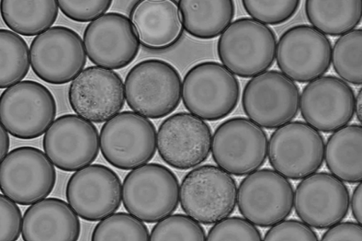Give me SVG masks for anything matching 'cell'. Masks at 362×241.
<instances>
[{
    "instance_id": "obj_1",
    "label": "cell",
    "mask_w": 362,
    "mask_h": 241,
    "mask_svg": "<svg viewBox=\"0 0 362 241\" xmlns=\"http://www.w3.org/2000/svg\"><path fill=\"white\" fill-rule=\"evenodd\" d=\"M129 107L141 116L163 119L178 107L182 82L177 69L160 59H147L134 65L124 81Z\"/></svg>"
},
{
    "instance_id": "obj_2",
    "label": "cell",
    "mask_w": 362,
    "mask_h": 241,
    "mask_svg": "<svg viewBox=\"0 0 362 241\" xmlns=\"http://www.w3.org/2000/svg\"><path fill=\"white\" fill-rule=\"evenodd\" d=\"M276 48L273 29L250 18L232 22L218 42L222 64L234 75L244 78L267 71L276 60Z\"/></svg>"
},
{
    "instance_id": "obj_3",
    "label": "cell",
    "mask_w": 362,
    "mask_h": 241,
    "mask_svg": "<svg viewBox=\"0 0 362 241\" xmlns=\"http://www.w3.org/2000/svg\"><path fill=\"white\" fill-rule=\"evenodd\" d=\"M182 98L186 109L202 120L228 117L240 98L239 80L223 64L204 61L192 66L185 76Z\"/></svg>"
},
{
    "instance_id": "obj_4",
    "label": "cell",
    "mask_w": 362,
    "mask_h": 241,
    "mask_svg": "<svg viewBox=\"0 0 362 241\" xmlns=\"http://www.w3.org/2000/svg\"><path fill=\"white\" fill-rule=\"evenodd\" d=\"M180 201V185L174 172L160 164H146L124 178V208L146 223H156L172 215Z\"/></svg>"
},
{
    "instance_id": "obj_5",
    "label": "cell",
    "mask_w": 362,
    "mask_h": 241,
    "mask_svg": "<svg viewBox=\"0 0 362 241\" xmlns=\"http://www.w3.org/2000/svg\"><path fill=\"white\" fill-rule=\"evenodd\" d=\"M236 182L218 166L198 167L185 177L180 187L181 208L204 225L215 224L235 211Z\"/></svg>"
},
{
    "instance_id": "obj_6",
    "label": "cell",
    "mask_w": 362,
    "mask_h": 241,
    "mask_svg": "<svg viewBox=\"0 0 362 241\" xmlns=\"http://www.w3.org/2000/svg\"><path fill=\"white\" fill-rule=\"evenodd\" d=\"M157 133L148 119L134 111H124L102 127V155L112 166L134 170L151 162L156 152Z\"/></svg>"
},
{
    "instance_id": "obj_7",
    "label": "cell",
    "mask_w": 362,
    "mask_h": 241,
    "mask_svg": "<svg viewBox=\"0 0 362 241\" xmlns=\"http://www.w3.org/2000/svg\"><path fill=\"white\" fill-rule=\"evenodd\" d=\"M56 114L51 91L35 81H21L6 88L0 98L2 125L18 139H38L50 128Z\"/></svg>"
},
{
    "instance_id": "obj_8",
    "label": "cell",
    "mask_w": 362,
    "mask_h": 241,
    "mask_svg": "<svg viewBox=\"0 0 362 241\" xmlns=\"http://www.w3.org/2000/svg\"><path fill=\"white\" fill-rule=\"evenodd\" d=\"M300 93L298 85L277 71H269L247 83L243 94L246 116L267 129H276L298 117Z\"/></svg>"
},
{
    "instance_id": "obj_9",
    "label": "cell",
    "mask_w": 362,
    "mask_h": 241,
    "mask_svg": "<svg viewBox=\"0 0 362 241\" xmlns=\"http://www.w3.org/2000/svg\"><path fill=\"white\" fill-rule=\"evenodd\" d=\"M265 131L252 120L235 117L221 123L212 137L214 163L230 175L243 177L262 167L268 155Z\"/></svg>"
},
{
    "instance_id": "obj_10",
    "label": "cell",
    "mask_w": 362,
    "mask_h": 241,
    "mask_svg": "<svg viewBox=\"0 0 362 241\" xmlns=\"http://www.w3.org/2000/svg\"><path fill=\"white\" fill-rule=\"evenodd\" d=\"M325 140L308 123L291 122L271 135L268 144L270 165L282 176L300 180L316 173L325 159Z\"/></svg>"
},
{
    "instance_id": "obj_11",
    "label": "cell",
    "mask_w": 362,
    "mask_h": 241,
    "mask_svg": "<svg viewBox=\"0 0 362 241\" xmlns=\"http://www.w3.org/2000/svg\"><path fill=\"white\" fill-rule=\"evenodd\" d=\"M86 62L84 42L71 28L52 27L31 42L33 71L45 83L52 85L69 83L82 73Z\"/></svg>"
},
{
    "instance_id": "obj_12",
    "label": "cell",
    "mask_w": 362,
    "mask_h": 241,
    "mask_svg": "<svg viewBox=\"0 0 362 241\" xmlns=\"http://www.w3.org/2000/svg\"><path fill=\"white\" fill-rule=\"evenodd\" d=\"M1 192L20 205L29 206L48 197L56 183V170L40 149L22 146L1 160Z\"/></svg>"
},
{
    "instance_id": "obj_13",
    "label": "cell",
    "mask_w": 362,
    "mask_h": 241,
    "mask_svg": "<svg viewBox=\"0 0 362 241\" xmlns=\"http://www.w3.org/2000/svg\"><path fill=\"white\" fill-rule=\"evenodd\" d=\"M293 196L291 182L277 171L266 168L254 171L243 180L237 204L246 220L268 228L291 214Z\"/></svg>"
},
{
    "instance_id": "obj_14",
    "label": "cell",
    "mask_w": 362,
    "mask_h": 241,
    "mask_svg": "<svg viewBox=\"0 0 362 241\" xmlns=\"http://www.w3.org/2000/svg\"><path fill=\"white\" fill-rule=\"evenodd\" d=\"M332 55L329 39L310 25H299L282 34L276 57L283 74L293 82L308 83L329 71Z\"/></svg>"
},
{
    "instance_id": "obj_15",
    "label": "cell",
    "mask_w": 362,
    "mask_h": 241,
    "mask_svg": "<svg viewBox=\"0 0 362 241\" xmlns=\"http://www.w3.org/2000/svg\"><path fill=\"white\" fill-rule=\"evenodd\" d=\"M210 126L189 112H178L163 122L157 133L158 154L177 170L196 167L208 159L211 149Z\"/></svg>"
},
{
    "instance_id": "obj_16",
    "label": "cell",
    "mask_w": 362,
    "mask_h": 241,
    "mask_svg": "<svg viewBox=\"0 0 362 241\" xmlns=\"http://www.w3.org/2000/svg\"><path fill=\"white\" fill-rule=\"evenodd\" d=\"M66 197L79 217L86 221L98 222L120 208L121 180L108 167L90 165L77 170L68 180Z\"/></svg>"
},
{
    "instance_id": "obj_17",
    "label": "cell",
    "mask_w": 362,
    "mask_h": 241,
    "mask_svg": "<svg viewBox=\"0 0 362 241\" xmlns=\"http://www.w3.org/2000/svg\"><path fill=\"white\" fill-rule=\"evenodd\" d=\"M355 103L354 90L347 83L325 76L304 87L300 108L305 123L318 131L333 133L353 120Z\"/></svg>"
},
{
    "instance_id": "obj_18",
    "label": "cell",
    "mask_w": 362,
    "mask_h": 241,
    "mask_svg": "<svg viewBox=\"0 0 362 241\" xmlns=\"http://www.w3.org/2000/svg\"><path fill=\"white\" fill-rule=\"evenodd\" d=\"M43 149L59 169L74 172L93 163L100 151L97 128L74 114L54 120L43 137Z\"/></svg>"
},
{
    "instance_id": "obj_19",
    "label": "cell",
    "mask_w": 362,
    "mask_h": 241,
    "mask_svg": "<svg viewBox=\"0 0 362 241\" xmlns=\"http://www.w3.org/2000/svg\"><path fill=\"white\" fill-rule=\"evenodd\" d=\"M68 99L78 117L90 122H105L117 116L124 107V85L116 72L100 66H89L72 82Z\"/></svg>"
},
{
    "instance_id": "obj_20",
    "label": "cell",
    "mask_w": 362,
    "mask_h": 241,
    "mask_svg": "<svg viewBox=\"0 0 362 241\" xmlns=\"http://www.w3.org/2000/svg\"><path fill=\"white\" fill-rule=\"evenodd\" d=\"M349 204V192L344 182L327 172L303 179L293 196L300 219L317 229H327L344 221Z\"/></svg>"
},
{
    "instance_id": "obj_21",
    "label": "cell",
    "mask_w": 362,
    "mask_h": 241,
    "mask_svg": "<svg viewBox=\"0 0 362 241\" xmlns=\"http://www.w3.org/2000/svg\"><path fill=\"white\" fill-rule=\"evenodd\" d=\"M83 42L88 59L95 65L120 70L131 64L140 51V42L131 20L109 13L86 27Z\"/></svg>"
},
{
    "instance_id": "obj_22",
    "label": "cell",
    "mask_w": 362,
    "mask_h": 241,
    "mask_svg": "<svg viewBox=\"0 0 362 241\" xmlns=\"http://www.w3.org/2000/svg\"><path fill=\"white\" fill-rule=\"evenodd\" d=\"M130 20L140 44L149 50L171 49L184 34L178 4L173 0L138 1L132 7Z\"/></svg>"
},
{
    "instance_id": "obj_23",
    "label": "cell",
    "mask_w": 362,
    "mask_h": 241,
    "mask_svg": "<svg viewBox=\"0 0 362 241\" xmlns=\"http://www.w3.org/2000/svg\"><path fill=\"white\" fill-rule=\"evenodd\" d=\"M69 204L56 198L32 204L23 219L22 237L26 241L77 240L81 225Z\"/></svg>"
},
{
    "instance_id": "obj_24",
    "label": "cell",
    "mask_w": 362,
    "mask_h": 241,
    "mask_svg": "<svg viewBox=\"0 0 362 241\" xmlns=\"http://www.w3.org/2000/svg\"><path fill=\"white\" fill-rule=\"evenodd\" d=\"M177 4L185 30L199 40L221 36L235 16L233 0H180Z\"/></svg>"
},
{
    "instance_id": "obj_25",
    "label": "cell",
    "mask_w": 362,
    "mask_h": 241,
    "mask_svg": "<svg viewBox=\"0 0 362 241\" xmlns=\"http://www.w3.org/2000/svg\"><path fill=\"white\" fill-rule=\"evenodd\" d=\"M326 166L338 179L356 184L362 179V129L358 124L333 132L325 147Z\"/></svg>"
},
{
    "instance_id": "obj_26",
    "label": "cell",
    "mask_w": 362,
    "mask_h": 241,
    "mask_svg": "<svg viewBox=\"0 0 362 241\" xmlns=\"http://www.w3.org/2000/svg\"><path fill=\"white\" fill-rule=\"evenodd\" d=\"M1 16L11 30L25 37H37L48 30L59 16L56 0H1Z\"/></svg>"
},
{
    "instance_id": "obj_27",
    "label": "cell",
    "mask_w": 362,
    "mask_h": 241,
    "mask_svg": "<svg viewBox=\"0 0 362 241\" xmlns=\"http://www.w3.org/2000/svg\"><path fill=\"white\" fill-rule=\"evenodd\" d=\"M305 13L314 28L325 36L341 37L355 30L361 23L362 2L347 1L305 2Z\"/></svg>"
},
{
    "instance_id": "obj_28",
    "label": "cell",
    "mask_w": 362,
    "mask_h": 241,
    "mask_svg": "<svg viewBox=\"0 0 362 241\" xmlns=\"http://www.w3.org/2000/svg\"><path fill=\"white\" fill-rule=\"evenodd\" d=\"M0 88H8L21 82L29 71L30 52L26 41L18 33L2 29L0 30Z\"/></svg>"
},
{
    "instance_id": "obj_29",
    "label": "cell",
    "mask_w": 362,
    "mask_h": 241,
    "mask_svg": "<svg viewBox=\"0 0 362 241\" xmlns=\"http://www.w3.org/2000/svg\"><path fill=\"white\" fill-rule=\"evenodd\" d=\"M362 30L355 29L338 38L332 49V61L335 72L344 82L361 86Z\"/></svg>"
},
{
    "instance_id": "obj_30",
    "label": "cell",
    "mask_w": 362,
    "mask_h": 241,
    "mask_svg": "<svg viewBox=\"0 0 362 241\" xmlns=\"http://www.w3.org/2000/svg\"><path fill=\"white\" fill-rule=\"evenodd\" d=\"M148 228L131 213H112L95 226L92 240H150Z\"/></svg>"
},
{
    "instance_id": "obj_31",
    "label": "cell",
    "mask_w": 362,
    "mask_h": 241,
    "mask_svg": "<svg viewBox=\"0 0 362 241\" xmlns=\"http://www.w3.org/2000/svg\"><path fill=\"white\" fill-rule=\"evenodd\" d=\"M150 240H206L199 222L184 214L169 215L153 228Z\"/></svg>"
},
{
    "instance_id": "obj_32",
    "label": "cell",
    "mask_w": 362,
    "mask_h": 241,
    "mask_svg": "<svg viewBox=\"0 0 362 241\" xmlns=\"http://www.w3.org/2000/svg\"><path fill=\"white\" fill-rule=\"evenodd\" d=\"M242 4L252 19L265 25H279L296 14L301 2L298 0H243Z\"/></svg>"
},
{
    "instance_id": "obj_33",
    "label": "cell",
    "mask_w": 362,
    "mask_h": 241,
    "mask_svg": "<svg viewBox=\"0 0 362 241\" xmlns=\"http://www.w3.org/2000/svg\"><path fill=\"white\" fill-rule=\"evenodd\" d=\"M262 233L250 221L239 216L226 217L210 229L206 240H260Z\"/></svg>"
},
{
    "instance_id": "obj_34",
    "label": "cell",
    "mask_w": 362,
    "mask_h": 241,
    "mask_svg": "<svg viewBox=\"0 0 362 241\" xmlns=\"http://www.w3.org/2000/svg\"><path fill=\"white\" fill-rule=\"evenodd\" d=\"M112 4L110 0H71L59 1L62 13L77 22H93L105 15Z\"/></svg>"
},
{
    "instance_id": "obj_35",
    "label": "cell",
    "mask_w": 362,
    "mask_h": 241,
    "mask_svg": "<svg viewBox=\"0 0 362 241\" xmlns=\"http://www.w3.org/2000/svg\"><path fill=\"white\" fill-rule=\"evenodd\" d=\"M0 241H13L22 233L23 220L18 205L6 196L0 195Z\"/></svg>"
},
{
    "instance_id": "obj_36",
    "label": "cell",
    "mask_w": 362,
    "mask_h": 241,
    "mask_svg": "<svg viewBox=\"0 0 362 241\" xmlns=\"http://www.w3.org/2000/svg\"><path fill=\"white\" fill-rule=\"evenodd\" d=\"M264 240H318L319 237L310 225L296 220H284L271 226Z\"/></svg>"
},
{
    "instance_id": "obj_37",
    "label": "cell",
    "mask_w": 362,
    "mask_h": 241,
    "mask_svg": "<svg viewBox=\"0 0 362 241\" xmlns=\"http://www.w3.org/2000/svg\"><path fill=\"white\" fill-rule=\"evenodd\" d=\"M328 228L322 240L362 241V227L358 223L339 222Z\"/></svg>"
},
{
    "instance_id": "obj_38",
    "label": "cell",
    "mask_w": 362,
    "mask_h": 241,
    "mask_svg": "<svg viewBox=\"0 0 362 241\" xmlns=\"http://www.w3.org/2000/svg\"><path fill=\"white\" fill-rule=\"evenodd\" d=\"M362 185L358 182V185L354 190L352 200H351V209L356 222L361 225L362 223Z\"/></svg>"
},
{
    "instance_id": "obj_39",
    "label": "cell",
    "mask_w": 362,
    "mask_h": 241,
    "mask_svg": "<svg viewBox=\"0 0 362 241\" xmlns=\"http://www.w3.org/2000/svg\"><path fill=\"white\" fill-rule=\"evenodd\" d=\"M8 132L4 126H1V131H0V158L4 160L8 154L10 147V139Z\"/></svg>"
},
{
    "instance_id": "obj_40",
    "label": "cell",
    "mask_w": 362,
    "mask_h": 241,
    "mask_svg": "<svg viewBox=\"0 0 362 241\" xmlns=\"http://www.w3.org/2000/svg\"><path fill=\"white\" fill-rule=\"evenodd\" d=\"M361 88L358 90V93L356 97V103H355V113H356V117L359 122H361L362 118V94H361Z\"/></svg>"
}]
</instances>
